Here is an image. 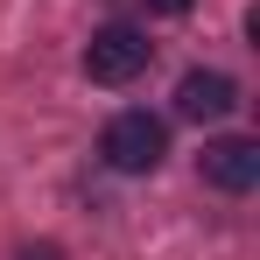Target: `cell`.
Listing matches in <instances>:
<instances>
[{
  "label": "cell",
  "instance_id": "2",
  "mask_svg": "<svg viewBox=\"0 0 260 260\" xmlns=\"http://www.w3.org/2000/svg\"><path fill=\"white\" fill-rule=\"evenodd\" d=\"M148 63H155V43H148L134 21H106L85 43V78L91 85H134Z\"/></svg>",
  "mask_w": 260,
  "mask_h": 260
},
{
  "label": "cell",
  "instance_id": "3",
  "mask_svg": "<svg viewBox=\"0 0 260 260\" xmlns=\"http://www.w3.org/2000/svg\"><path fill=\"white\" fill-rule=\"evenodd\" d=\"M197 169H204V183H211V190H225V197H246V190L260 183V141H246V134L204 141Z\"/></svg>",
  "mask_w": 260,
  "mask_h": 260
},
{
  "label": "cell",
  "instance_id": "6",
  "mask_svg": "<svg viewBox=\"0 0 260 260\" xmlns=\"http://www.w3.org/2000/svg\"><path fill=\"white\" fill-rule=\"evenodd\" d=\"M21 260H63V253H56V246L43 239V246H21Z\"/></svg>",
  "mask_w": 260,
  "mask_h": 260
},
{
  "label": "cell",
  "instance_id": "1",
  "mask_svg": "<svg viewBox=\"0 0 260 260\" xmlns=\"http://www.w3.org/2000/svg\"><path fill=\"white\" fill-rule=\"evenodd\" d=\"M99 155H106V169H113V176H155V169H162V155H169V127H162L148 106H127V113L106 120Z\"/></svg>",
  "mask_w": 260,
  "mask_h": 260
},
{
  "label": "cell",
  "instance_id": "4",
  "mask_svg": "<svg viewBox=\"0 0 260 260\" xmlns=\"http://www.w3.org/2000/svg\"><path fill=\"white\" fill-rule=\"evenodd\" d=\"M239 106V85L225 78V71H183V85H176V113L183 120H197V127H211Z\"/></svg>",
  "mask_w": 260,
  "mask_h": 260
},
{
  "label": "cell",
  "instance_id": "5",
  "mask_svg": "<svg viewBox=\"0 0 260 260\" xmlns=\"http://www.w3.org/2000/svg\"><path fill=\"white\" fill-rule=\"evenodd\" d=\"M148 7H155V14H190L197 0H148Z\"/></svg>",
  "mask_w": 260,
  "mask_h": 260
}]
</instances>
